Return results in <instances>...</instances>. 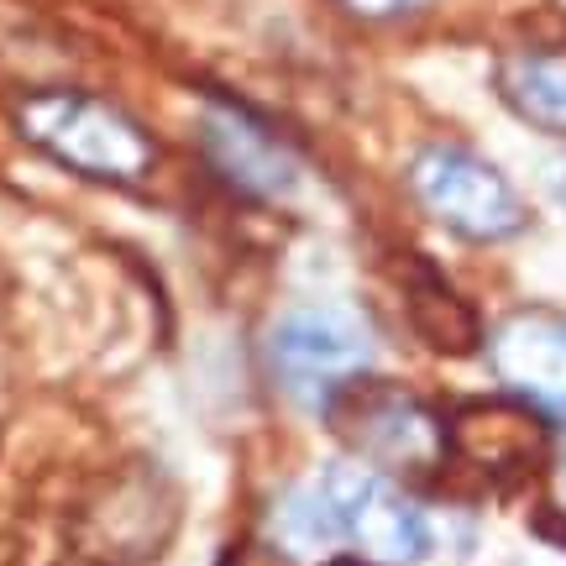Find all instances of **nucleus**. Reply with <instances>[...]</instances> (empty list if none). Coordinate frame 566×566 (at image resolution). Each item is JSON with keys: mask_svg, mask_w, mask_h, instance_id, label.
<instances>
[{"mask_svg": "<svg viewBox=\"0 0 566 566\" xmlns=\"http://www.w3.org/2000/svg\"><path fill=\"white\" fill-rule=\"evenodd\" d=\"M17 132L84 179L137 184L153 168V142L116 105L80 90H42L17 105Z\"/></svg>", "mask_w": 566, "mask_h": 566, "instance_id": "f257e3e1", "label": "nucleus"}, {"mask_svg": "<svg viewBox=\"0 0 566 566\" xmlns=\"http://www.w3.org/2000/svg\"><path fill=\"white\" fill-rule=\"evenodd\" d=\"M336 541H352L378 566H420L436 546V525L388 472L367 462H331L315 478Z\"/></svg>", "mask_w": 566, "mask_h": 566, "instance_id": "f03ea898", "label": "nucleus"}, {"mask_svg": "<svg viewBox=\"0 0 566 566\" xmlns=\"http://www.w3.org/2000/svg\"><path fill=\"white\" fill-rule=\"evenodd\" d=\"M268 363L279 388L304 409H331V399L352 388L373 363V331L352 310L304 304L273 325Z\"/></svg>", "mask_w": 566, "mask_h": 566, "instance_id": "7ed1b4c3", "label": "nucleus"}, {"mask_svg": "<svg viewBox=\"0 0 566 566\" xmlns=\"http://www.w3.org/2000/svg\"><path fill=\"white\" fill-rule=\"evenodd\" d=\"M331 420L357 457L378 472H405V478H424L451 457L446 446V420L436 409L388 384H357L342 388L331 399Z\"/></svg>", "mask_w": 566, "mask_h": 566, "instance_id": "20e7f679", "label": "nucleus"}, {"mask_svg": "<svg viewBox=\"0 0 566 566\" xmlns=\"http://www.w3.org/2000/svg\"><path fill=\"white\" fill-rule=\"evenodd\" d=\"M409 189L424 205V216H436L467 242H509L530 221L520 189L467 147H424L409 163Z\"/></svg>", "mask_w": 566, "mask_h": 566, "instance_id": "39448f33", "label": "nucleus"}, {"mask_svg": "<svg viewBox=\"0 0 566 566\" xmlns=\"http://www.w3.org/2000/svg\"><path fill=\"white\" fill-rule=\"evenodd\" d=\"M488 363L499 384L541 420L566 424V315L514 310L488 336Z\"/></svg>", "mask_w": 566, "mask_h": 566, "instance_id": "423d86ee", "label": "nucleus"}, {"mask_svg": "<svg viewBox=\"0 0 566 566\" xmlns=\"http://www.w3.org/2000/svg\"><path fill=\"white\" fill-rule=\"evenodd\" d=\"M200 142H205V158L216 163V174L231 189H242L247 200H283L300 184L294 153L258 116H247L237 105H221V101L205 105Z\"/></svg>", "mask_w": 566, "mask_h": 566, "instance_id": "0eeeda50", "label": "nucleus"}, {"mask_svg": "<svg viewBox=\"0 0 566 566\" xmlns=\"http://www.w3.org/2000/svg\"><path fill=\"white\" fill-rule=\"evenodd\" d=\"M446 446L488 478H520L546 451V420L520 399H472L446 420Z\"/></svg>", "mask_w": 566, "mask_h": 566, "instance_id": "6e6552de", "label": "nucleus"}, {"mask_svg": "<svg viewBox=\"0 0 566 566\" xmlns=\"http://www.w3.org/2000/svg\"><path fill=\"white\" fill-rule=\"evenodd\" d=\"M499 95L520 122L566 137V53H514L499 63Z\"/></svg>", "mask_w": 566, "mask_h": 566, "instance_id": "1a4fd4ad", "label": "nucleus"}, {"mask_svg": "<svg viewBox=\"0 0 566 566\" xmlns=\"http://www.w3.org/2000/svg\"><path fill=\"white\" fill-rule=\"evenodd\" d=\"M409 315H415V331L436 352H472L478 346V321L446 283H436V273H420L409 283Z\"/></svg>", "mask_w": 566, "mask_h": 566, "instance_id": "9d476101", "label": "nucleus"}, {"mask_svg": "<svg viewBox=\"0 0 566 566\" xmlns=\"http://www.w3.org/2000/svg\"><path fill=\"white\" fill-rule=\"evenodd\" d=\"M352 17L363 21H399V17H415V11H424L430 0H342Z\"/></svg>", "mask_w": 566, "mask_h": 566, "instance_id": "9b49d317", "label": "nucleus"}, {"mask_svg": "<svg viewBox=\"0 0 566 566\" xmlns=\"http://www.w3.org/2000/svg\"><path fill=\"white\" fill-rule=\"evenodd\" d=\"M556 195L566 200V163H562V174H556Z\"/></svg>", "mask_w": 566, "mask_h": 566, "instance_id": "f8f14e48", "label": "nucleus"}]
</instances>
